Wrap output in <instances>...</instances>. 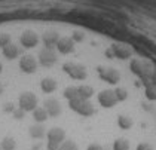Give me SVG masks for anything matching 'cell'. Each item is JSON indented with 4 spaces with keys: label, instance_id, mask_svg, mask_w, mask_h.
Returning <instances> with one entry per match:
<instances>
[{
    "label": "cell",
    "instance_id": "obj_1",
    "mask_svg": "<svg viewBox=\"0 0 156 150\" xmlns=\"http://www.w3.org/2000/svg\"><path fill=\"white\" fill-rule=\"evenodd\" d=\"M69 105L73 112H76L77 115L80 116H92L94 115V105L89 103L88 100L83 98H74L72 101H69Z\"/></svg>",
    "mask_w": 156,
    "mask_h": 150
},
{
    "label": "cell",
    "instance_id": "obj_2",
    "mask_svg": "<svg viewBox=\"0 0 156 150\" xmlns=\"http://www.w3.org/2000/svg\"><path fill=\"white\" fill-rule=\"evenodd\" d=\"M62 70L74 80H85L86 79V69L76 62H66L62 66Z\"/></svg>",
    "mask_w": 156,
    "mask_h": 150
},
{
    "label": "cell",
    "instance_id": "obj_3",
    "mask_svg": "<svg viewBox=\"0 0 156 150\" xmlns=\"http://www.w3.org/2000/svg\"><path fill=\"white\" fill-rule=\"evenodd\" d=\"M18 107H21L24 112H33L37 109V97L33 92H23L18 98Z\"/></svg>",
    "mask_w": 156,
    "mask_h": 150
},
{
    "label": "cell",
    "instance_id": "obj_4",
    "mask_svg": "<svg viewBox=\"0 0 156 150\" xmlns=\"http://www.w3.org/2000/svg\"><path fill=\"white\" fill-rule=\"evenodd\" d=\"M57 62V54L54 52L52 48L45 46L39 51V64L43 67H52Z\"/></svg>",
    "mask_w": 156,
    "mask_h": 150
},
{
    "label": "cell",
    "instance_id": "obj_5",
    "mask_svg": "<svg viewBox=\"0 0 156 150\" xmlns=\"http://www.w3.org/2000/svg\"><path fill=\"white\" fill-rule=\"evenodd\" d=\"M98 74L100 77L104 82H107L110 85H116L120 80V74L118 73V70L115 69H104V67H100L98 69Z\"/></svg>",
    "mask_w": 156,
    "mask_h": 150
},
{
    "label": "cell",
    "instance_id": "obj_6",
    "mask_svg": "<svg viewBox=\"0 0 156 150\" xmlns=\"http://www.w3.org/2000/svg\"><path fill=\"white\" fill-rule=\"evenodd\" d=\"M20 69L27 74H33L37 70V59L31 55H24L20 59Z\"/></svg>",
    "mask_w": 156,
    "mask_h": 150
},
{
    "label": "cell",
    "instance_id": "obj_7",
    "mask_svg": "<svg viewBox=\"0 0 156 150\" xmlns=\"http://www.w3.org/2000/svg\"><path fill=\"white\" fill-rule=\"evenodd\" d=\"M98 103L104 109L115 107L116 103H118V98L115 95V91H103L101 94H98Z\"/></svg>",
    "mask_w": 156,
    "mask_h": 150
},
{
    "label": "cell",
    "instance_id": "obj_8",
    "mask_svg": "<svg viewBox=\"0 0 156 150\" xmlns=\"http://www.w3.org/2000/svg\"><path fill=\"white\" fill-rule=\"evenodd\" d=\"M20 42H21V45L24 48H34L39 43V36L34 31H31V30H27V31H24L21 34Z\"/></svg>",
    "mask_w": 156,
    "mask_h": 150
},
{
    "label": "cell",
    "instance_id": "obj_9",
    "mask_svg": "<svg viewBox=\"0 0 156 150\" xmlns=\"http://www.w3.org/2000/svg\"><path fill=\"white\" fill-rule=\"evenodd\" d=\"M57 49L58 52L62 55H67V54H72L73 49H74V40L70 37H62L57 42Z\"/></svg>",
    "mask_w": 156,
    "mask_h": 150
},
{
    "label": "cell",
    "instance_id": "obj_10",
    "mask_svg": "<svg viewBox=\"0 0 156 150\" xmlns=\"http://www.w3.org/2000/svg\"><path fill=\"white\" fill-rule=\"evenodd\" d=\"M46 137H48V141H51V143L61 144V143L66 140V132H64V129H61V128L54 127L46 132Z\"/></svg>",
    "mask_w": 156,
    "mask_h": 150
},
{
    "label": "cell",
    "instance_id": "obj_11",
    "mask_svg": "<svg viewBox=\"0 0 156 150\" xmlns=\"http://www.w3.org/2000/svg\"><path fill=\"white\" fill-rule=\"evenodd\" d=\"M43 107H45V110L48 112L49 117H57V116H60L61 113V105L58 103V100H55V98H49L45 101L43 104Z\"/></svg>",
    "mask_w": 156,
    "mask_h": 150
},
{
    "label": "cell",
    "instance_id": "obj_12",
    "mask_svg": "<svg viewBox=\"0 0 156 150\" xmlns=\"http://www.w3.org/2000/svg\"><path fill=\"white\" fill-rule=\"evenodd\" d=\"M112 54H113V57L116 58H120V59H125V58H129L132 54V51L129 48L126 46H122V45H113L112 46Z\"/></svg>",
    "mask_w": 156,
    "mask_h": 150
},
{
    "label": "cell",
    "instance_id": "obj_13",
    "mask_svg": "<svg viewBox=\"0 0 156 150\" xmlns=\"http://www.w3.org/2000/svg\"><path fill=\"white\" fill-rule=\"evenodd\" d=\"M57 86H58L57 82H55V79H52V77H45V79H42V82H40V89L45 94H52L57 89Z\"/></svg>",
    "mask_w": 156,
    "mask_h": 150
},
{
    "label": "cell",
    "instance_id": "obj_14",
    "mask_svg": "<svg viewBox=\"0 0 156 150\" xmlns=\"http://www.w3.org/2000/svg\"><path fill=\"white\" fill-rule=\"evenodd\" d=\"M28 134H30V137L34 140H40L43 138L45 135H46V131H45V128L42 123H36V125H33V127H30L28 129Z\"/></svg>",
    "mask_w": 156,
    "mask_h": 150
},
{
    "label": "cell",
    "instance_id": "obj_15",
    "mask_svg": "<svg viewBox=\"0 0 156 150\" xmlns=\"http://www.w3.org/2000/svg\"><path fill=\"white\" fill-rule=\"evenodd\" d=\"M49 117L48 112L45 110V107H37L33 110V119L36 120V123H43Z\"/></svg>",
    "mask_w": 156,
    "mask_h": 150
},
{
    "label": "cell",
    "instance_id": "obj_16",
    "mask_svg": "<svg viewBox=\"0 0 156 150\" xmlns=\"http://www.w3.org/2000/svg\"><path fill=\"white\" fill-rule=\"evenodd\" d=\"M77 92H79V98L88 100V98H91V97H92L94 89H92L89 85H80V86H77Z\"/></svg>",
    "mask_w": 156,
    "mask_h": 150
},
{
    "label": "cell",
    "instance_id": "obj_17",
    "mask_svg": "<svg viewBox=\"0 0 156 150\" xmlns=\"http://www.w3.org/2000/svg\"><path fill=\"white\" fill-rule=\"evenodd\" d=\"M16 147V141L13 137H5L0 143V149L2 150H15Z\"/></svg>",
    "mask_w": 156,
    "mask_h": 150
},
{
    "label": "cell",
    "instance_id": "obj_18",
    "mask_svg": "<svg viewBox=\"0 0 156 150\" xmlns=\"http://www.w3.org/2000/svg\"><path fill=\"white\" fill-rule=\"evenodd\" d=\"M64 98L67 100V101H72L74 98H79V92H77V86H69V88H66L64 89Z\"/></svg>",
    "mask_w": 156,
    "mask_h": 150
},
{
    "label": "cell",
    "instance_id": "obj_19",
    "mask_svg": "<svg viewBox=\"0 0 156 150\" xmlns=\"http://www.w3.org/2000/svg\"><path fill=\"white\" fill-rule=\"evenodd\" d=\"M118 125H119L120 129H129L132 127L131 117H128V116H125V115H120L118 117Z\"/></svg>",
    "mask_w": 156,
    "mask_h": 150
},
{
    "label": "cell",
    "instance_id": "obj_20",
    "mask_svg": "<svg viewBox=\"0 0 156 150\" xmlns=\"http://www.w3.org/2000/svg\"><path fill=\"white\" fill-rule=\"evenodd\" d=\"M113 150H129V143L125 138H118L113 143Z\"/></svg>",
    "mask_w": 156,
    "mask_h": 150
},
{
    "label": "cell",
    "instance_id": "obj_21",
    "mask_svg": "<svg viewBox=\"0 0 156 150\" xmlns=\"http://www.w3.org/2000/svg\"><path fill=\"white\" fill-rule=\"evenodd\" d=\"M144 94H146V97H147L150 101H155L156 100V86L153 83L146 85V91H144Z\"/></svg>",
    "mask_w": 156,
    "mask_h": 150
},
{
    "label": "cell",
    "instance_id": "obj_22",
    "mask_svg": "<svg viewBox=\"0 0 156 150\" xmlns=\"http://www.w3.org/2000/svg\"><path fill=\"white\" fill-rule=\"evenodd\" d=\"M58 150H79V147L76 146V143L72 140H64L60 144V149Z\"/></svg>",
    "mask_w": 156,
    "mask_h": 150
},
{
    "label": "cell",
    "instance_id": "obj_23",
    "mask_svg": "<svg viewBox=\"0 0 156 150\" xmlns=\"http://www.w3.org/2000/svg\"><path fill=\"white\" fill-rule=\"evenodd\" d=\"M115 95H116L118 101H125V100L128 98V92H126V89H123V88L115 89Z\"/></svg>",
    "mask_w": 156,
    "mask_h": 150
},
{
    "label": "cell",
    "instance_id": "obj_24",
    "mask_svg": "<svg viewBox=\"0 0 156 150\" xmlns=\"http://www.w3.org/2000/svg\"><path fill=\"white\" fill-rule=\"evenodd\" d=\"M25 113H27V112H24L21 107H16V109L13 110L12 116L15 117V119H16V120H23V119L25 117Z\"/></svg>",
    "mask_w": 156,
    "mask_h": 150
},
{
    "label": "cell",
    "instance_id": "obj_25",
    "mask_svg": "<svg viewBox=\"0 0 156 150\" xmlns=\"http://www.w3.org/2000/svg\"><path fill=\"white\" fill-rule=\"evenodd\" d=\"M16 107H15V104L11 103V101H8V103L3 104V112L5 113H13V110H15Z\"/></svg>",
    "mask_w": 156,
    "mask_h": 150
},
{
    "label": "cell",
    "instance_id": "obj_26",
    "mask_svg": "<svg viewBox=\"0 0 156 150\" xmlns=\"http://www.w3.org/2000/svg\"><path fill=\"white\" fill-rule=\"evenodd\" d=\"M135 150H153V147H152L150 144H147V143H141V144L137 146Z\"/></svg>",
    "mask_w": 156,
    "mask_h": 150
},
{
    "label": "cell",
    "instance_id": "obj_27",
    "mask_svg": "<svg viewBox=\"0 0 156 150\" xmlns=\"http://www.w3.org/2000/svg\"><path fill=\"white\" fill-rule=\"evenodd\" d=\"M74 42H82L83 40V34L80 33V31H76V33H73V37H72Z\"/></svg>",
    "mask_w": 156,
    "mask_h": 150
},
{
    "label": "cell",
    "instance_id": "obj_28",
    "mask_svg": "<svg viewBox=\"0 0 156 150\" xmlns=\"http://www.w3.org/2000/svg\"><path fill=\"white\" fill-rule=\"evenodd\" d=\"M86 150H103V147L100 146V144H97V143H94V144H89L88 146V149Z\"/></svg>",
    "mask_w": 156,
    "mask_h": 150
},
{
    "label": "cell",
    "instance_id": "obj_29",
    "mask_svg": "<svg viewBox=\"0 0 156 150\" xmlns=\"http://www.w3.org/2000/svg\"><path fill=\"white\" fill-rule=\"evenodd\" d=\"M150 82H152V83H153V85L156 86V69L152 71V76H150Z\"/></svg>",
    "mask_w": 156,
    "mask_h": 150
},
{
    "label": "cell",
    "instance_id": "obj_30",
    "mask_svg": "<svg viewBox=\"0 0 156 150\" xmlns=\"http://www.w3.org/2000/svg\"><path fill=\"white\" fill-rule=\"evenodd\" d=\"M31 150H40V146H34V147H33Z\"/></svg>",
    "mask_w": 156,
    "mask_h": 150
},
{
    "label": "cell",
    "instance_id": "obj_31",
    "mask_svg": "<svg viewBox=\"0 0 156 150\" xmlns=\"http://www.w3.org/2000/svg\"><path fill=\"white\" fill-rule=\"evenodd\" d=\"M2 70H3V67H2V62H0V73H2Z\"/></svg>",
    "mask_w": 156,
    "mask_h": 150
},
{
    "label": "cell",
    "instance_id": "obj_32",
    "mask_svg": "<svg viewBox=\"0 0 156 150\" xmlns=\"http://www.w3.org/2000/svg\"><path fill=\"white\" fill-rule=\"evenodd\" d=\"M0 150H2V149H0Z\"/></svg>",
    "mask_w": 156,
    "mask_h": 150
}]
</instances>
